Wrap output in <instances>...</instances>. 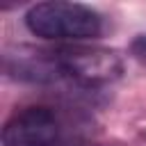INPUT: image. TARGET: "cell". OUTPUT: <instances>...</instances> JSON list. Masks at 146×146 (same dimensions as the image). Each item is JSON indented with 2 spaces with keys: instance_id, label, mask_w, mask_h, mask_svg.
Masks as SVG:
<instances>
[{
  "instance_id": "1",
  "label": "cell",
  "mask_w": 146,
  "mask_h": 146,
  "mask_svg": "<svg viewBox=\"0 0 146 146\" xmlns=\"http://www.w3.org/2000/svg\"><path fill=\"white\" fill-rule=\"evenodd\" d=\"M25 27L48 41H87L103 32V16L80 2H36L25 11Z\"/></svg>"
},
{
  "instance_id": "2",
  "label": "cell",
  "mask_w": 146,
  "mask_h": 146,
  "mask_svg": "<svg viewBox=\"0 0 146 146\" xmlns=\"http://www.w3.org/2000/svg\"><path fill=\"white\" fill-rule=\"evenodd\" d=\"M55 57L64 75L82 87H103L119 80L123 73L121 55L103 46L66 43L55 48Z\"/></svg>"
},
{
  "instance_id": "3",
  "label": "cell",
  "mask_w": 146,
  "mask_h": 146,
  "mask_svg": "<svg viewBox=\"0 0 146 146\" xmlns=\"http://www.w3.org/2000/svg\"><path fill=\"white\" fill-rule=\"evenodd\" d=\"M62 125L50 107L32 105L14 112L2 125V146H55Z\"/></svg>"
},
{
  "instance_id": "4",
  "label": "cell",
  "mask_w": 146,
  "mask_h": 146,
  "mask_svg": "<svg viewBox=\"0 0 146 146\" xmlns=\"http://www.w3.org/2000/svg\"><path fill=\"white\" fill-rule=\"evenodd\" d=\"M5 73L32 84H52L64 75L55 50H34V48H18L16 52L5 55Z\"/></svg>"
},
{
  "instance_id": "5",
  "label": "cell",
  "mask_w": 146,
  "mask_h": 146,
  "mask_svg": "<svg viewBox=\"0 0 146 146\" xmlns=\"http://www.w3.org/2000/svg\"><path fill=\"white\" fill-rule=\"evenodd\" d=\"M130 55H132L137 62L146 64V34H137V36L130 41Z\"/></svg>"
}]
</instances>
